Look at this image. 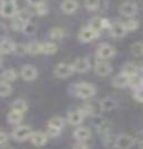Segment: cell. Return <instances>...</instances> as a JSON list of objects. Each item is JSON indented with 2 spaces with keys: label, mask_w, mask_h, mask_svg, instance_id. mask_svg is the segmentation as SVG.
<instances>
[{
  "label": "cell",
  "mask_w": 143,
  "mask_h": 149,
  "mask_svg": "<svg viewBox=\"0 0 143 149\" xmlns=\"http://www.w3.org/2000/svg\"><path fill=\"white\" fill-rule=\"evenodd\" d=\"M126 27L122 21H113L109 28V33L113 38H122L126 35Z\"/></svg>",
  "instance_id": "30bf717a"
},
{
  "label": "cell",
  "mask_w": 143,
  "mask_h": 149,
  "mask_svg": "<svg viewBox=\"0 0 143 149\" xmlns=\"http://www.w3.org/2000/svg\"><path fill=\"white\" fill-rule=\"evenodd\" d=\"M49 11V9H48V6L46 5V3H42V5H39V6L35 7V13H37L38 16H44V15H47Z\"/></svg>",
  "instance_id": "ab89813d"
},
{
  "label": "cell",
  "mask_w": 143,
  "mask_h": 149,
  "mask_svg": "<svg viewBox=\"0 0 143 149\" xmlns=\"http://www.w3.org/2000/svg\"><path fill=\"white\" fill-rule=\"evenodd\" d=\"M15 47H16V44L12 40L7 39V38L2 39L0 42V52H1V55H8V54L15 51Z\"/></svg>",
  "instance_id": "d6986e66"
},
{
  "label": "cell",
  "mask_w": 143,
  "mask_h": 149,
  "mask_svg": "<svg viewBox=\"0 0 143 149\" xmlns=\"http://www.w3.org/2000/svg\"><path fill=\"white\" fill-rule=\"evenodd\" d=\"M83 118H84V112H83V110H82L81 108L69 111L68 116H67V119H68L69 124L72 125V126H78V125H80L81 123L83 121Z\"/></svg>",
  "instance_id": "5bb4252c"
},
{
  "label": "cell",
  "mask_w": 143,
  "mask_h": 149,
  "mask_svg": "<svg viewBox=\"0 0 143 149\" xmlns=\"http://www.w3.org/2000/svg\"><path fill=\"white\" fill-rule=\"evenodd\" d=\"M18 6L16 1H10V2H1L0 7V13L5 18H15L18 13Z\"/></svg>",
  "instance_id": "ba28073f"
},
{
  "label": "cell",
  "mask_w": 143,
  "mask_h": 149,
  "mask_svg": "<svg viewBox=\"0 0 143 149\" xmlns=\"http://www.w3.org/2000/svg\"><path fill=\"white\" fill-rule=\"evenodd\" d=\"M115 55V49L111 45L102 42L98 46L97 48V58L100 60H108L111 59L112 57Z\"/></svg>",
  "instance_id": "3957f363"
},
{
  "label": "cell",
  "mask_w": 143,
  "mask_h": 149,
  "mask_svg": "<svg viewBox=\"0 0 143 149\" xmlns=\"http://www.w3.org/2000/svg\"><path fill=\"white\" fill-rule=\"evenodd\" d=\"M101 106H102L103 111H111L118 106V102L112 97H106L101 100Z\"/></svg>",
  "instance_id": "44dd1931"
},
{
  "label": "cell",
  "mask_w": 143,
  "mask_h": 149,
  "mask_svg": "<svg viewBox=\"0 0 143 149\" xmlns=\"http://www.w3.org/2000/svg\"><path fill=\"white\" fill-rule=\"evenodd\" d=\"M48 127H53V128H58V129H62L63 127H64V119L62 117H59V116H55V117L49 119Z\"/></svg>",
  "instance_id": "83f0119b"
},
{
  "label": "cell",
  "mask_w": 143,
  "mask_h": 149,
  "mask_svg": "<svg viewBox=\"0 0 143 149\" xmlns=\"http://www.w3.org/2000/svg\"><path fill=\"white\" fill-rule=\"evenodd\" d=\"M57 50H58V47L52 41H47L42 44V54L44 55H53L57 52Z\"/></svg>",
  "instance_id": "f1b7e54d"
},
{
  "label": "cell",
  "mask_w": 143,
  "mask_h": 149,
  "mask_svg": "<svg viewBox=\"0 0 143 149\" xmlns=\"http://www.w3.org/2000/svg\"><path fill=\"white\" fill-rule=\"evenodd\" d=\"M102 0H84V6L90 11H95L101 8Z\"/></svg>",
  "instance_id": "4dcf8cb0"
},
{
  "label": "cell",
  "mask_w": 143,
  "mask_h": 149,
  "mask_svg": "<svg viewBox=\"0 0 143 149\" xmlns=\"http://www.w3.org/2000/svg\"><path fill=\"white\" fill-rule=\"evenodd\" d=\"M78 8H79V2L77 0H62V2L60 5V9L66 15L75 13Z\"/></svg>",
  "instance_id": "e0dca14e"
},
{
  "label": "cell",
  "mask_w": 143,
  "mask_h": 149,
  "mask_svg": "<svg viewBox=\"0 0 143 149\" xmlns=\"http://www.w3.org/2000/svg\"><path fill=\"white\" fill-rule=\"evenodd\" d=\"M134 98L135 100H137L139 102H143V85L140 88H137L134 90Z\"/></svg>",
  "instance_id": "b9f144b4"
},
{
  "label": "cell",
  "mask_w": 143,
  "mask_h": 149,
  "mask_svg": "<svg viewBox=\"0 0 143 149\" xmlns=\"http://www.w3.org/2000/svg\"><path fill=\"white\" fill-rule=\"evenodd\" d=\"M49 36L51 39H56V40H60L66 36V31L61 27H53L51 28L49 31Z\"/></svg>",
  "instance_id": "cb8c5ba5"
},
{
  "label": "cell",
  "mask_w": 143,
  "mask_h": 149,
  "mask_svg": "<svg viewBox=\"0 0 143 149\" xmlns=\"http://www.w3.org/2000/svg\"><path fill=\"white\" fill-rule=\"evenodd\" d=\"M81 109L83 110L84 115H89V116H92V117H98L101 115V112L103 111L102 106H101V101H98V100L86 102L81 107Z\"/></svg>",
  "instance_id": "8992f818"
},
{
  "label": "cell",
  "mask_w": 143,
  "mask_h": 149,
  "mask_svg": "<svg viewBox=\"0 0 143 149\" xmlns=\"http://www.w3.org/2000/svg\"><path fill=\"white\" fill-rule=\"evenodd\" d=\"M110 126H111L110 123H108V121H103V123L98 127V131H99V134H101V135H108V134H109V131H110Z\"/></svg>",
  "instance_id": "f35d334b"
},
{
  "label": "cell",
  "mask_w": 143,
  "mask_h": 149,
  "mask_svg": "<svg viewBox=\"0 0 143 149\" xmlns=\"http://www.w3.org/2000/svg\"><path fill=\"white\" fill-rule=\"evenodd\" d=\"M10 1H16V0H1V2H10Z\"/></svg>",
  "instance_id": "bcb514c9"
},
{
  "label": "cell",
  "mask_w": 143,
  "mask_h": 149,
  "mask_svg": "<svg viewBox=\"0 0 143 149\" xmlns=\"http://www.w3.org/2000/svg\"><path fill=\"white\" fill-rule=\"evenodd\" d=\"M22 32L27 35V36H32L37 32V25L32 21H29V22H26L23 25V28H22Z\"/></svg>",
  "instance_id": "1f68e13d"
},
{
  "label": "cell",
  "mask_w": 143,
  "mask_h": 149,
  "mask_svg": "<svg viewBox=\"0 0 143 149\" xmlns=\"http://www.w3.org/2000/svg\"><path fill=\"white\" fill-rule=\"evenodd\" d=\"M130 77L128 74L125 72H120L117 76H114L112 78V86L115 88H124L126 86H129L130 84Z\"/></svg>",
  "instance_id": "9a60e30c"
},
{
  "label": "cell",
  "mask_w": 143,
  "mask_h": 149,
  "mask_svg": "<svg viewBox=\"0 0 143 149\" xmlns=\"http://www.w3.org/2000/svg\"><path fill=\"white\" fill-rule=\"evenodd\" d=\"M141 70H142V74H143V67H142V69H141Z\"/></svg>",
  "instance_id": "c3c4849f"
},
{
  "label": "cell",
  "mask_w": 143,
  "mask_h": 149,
  "mask_svg": "<svg viewBox=\"0 0 143 149\" xmlns=\"http://www.w3.org/2000/svg\"><path fill=\"white\" fill-rule=\"evenodd\" d=\"M11 109H12V110H16V111H18V112H21V113H25V112L27 111V109H28V105H27V102H26L25 100L17 99L12 102Z\"/></svg>",
  "instance_id": "d4e9b609"
},
{
  "label": "cell",
  "mask_w": 143,
  "mask_h": 149,
  "mask_svg": "<svg viewBox=\"0 0 143 149\" xmlns=\"http://www.w3.org/2000/svg\"><path fill=\"white\" fill-rule=\"evenodd\" d=\"M61 134V129H58V128H53V127H48L47 129V135L50 138H56Z\"/></svg>",
  "instance_id": "60d3db41"
},
{
  "label": "cell",
  "mask_w": 143,
  "mask_h": 149,
  "mask_svg": "<svg viewBox=\"0 0 143 149\" xmlns=\"http://www.w3.org/2000/svg\"><path fill=\"white\" fill-rule=\"evenodd\" d=\"M28 54L30 55H38L42 54V44L39 41H31L28 44Z\"/></svg>",
  "instance_id": "4316f807"
},
{
  "label": "cell",
  "mask_w": 143,
  "mask_h": 149,
  "mask_svg": "<svg viewBox=\"0 0 143 149\" xmlns=\"http://www.w3.org/2000/svg\"><path fill=\"white\" fill-rule=\"evenodd\" d=\"M141 148H142V149H143V141H142V146H141Z\"/></svg>",
  "instance_id": "7dc6e473"
},
{
  "label": "cell",
  "mask_w": 143,
  "mask_h": 149,
  "mask_svg": "<svg viewBox=\"0 0 143 149\" xmlns=\"http://www.w3.org/2000/svg\"><path fill=\"white\" fill-rule=\"evenodd\" d=\"M27 2H28L30 6H32L35 8V7L39 6V5L46 3V0H27Z\"/></svg>",
  "instance_id": "7bdbcfd3"
},
{
  "label": "cell",
  "mask_w": 143,
  "mask_h": 149,
  "mask_svg": "<svg viewBox=\"0 0 143 149\" xmlns=\"http://www.w3.org/2000/svg\"><path fill=\"white\" fill-rule=\"evenodd\" d=\"M8 135H7L5 131H1L0 132V143H1V146H5L8 141Z\"/></svg>",
  "instance_id": "ee69618b"
},
{
  "label": "cell",
  "mask_w": 143,
  "mask_h": 149,
  "mask_svg": "<svg viewBox=\"0 0 143 149\" xmlns=\"http://www.w3.org/2000/svg\"><path fill=\"white\" fill-rule=\"evenodd\" d=\"M13 54H16L17 56H23V55H26V54H28V45L16 44Z\"/></svg>",
  "instance_id": "d590c367"
},
{
  "label": "cell",
  "mask_w": 143,
  "mask_h": 149,
  "mask_svg": "<svg viewBox=\"0 0 143 149\" xmlns=\"http://www.w3.org/2000/svg\"><path fill=\"white\" fill-rule=\"evenodd\" d=\"M89 26H90L93 30H95L97 32L100 33L102 30H104V18L99 17V16H95V17L90 19Z\"/></svg>",
  "instance_id": "ffe728a7"
},
{
  "label": "cell",
  "mask_w": 143,
  "mask_h": 149,
  "mask_svg": "<svg viewBox=\"0 0 143 149\" xmlns=\"http://www.w3.org/2000/svg\"><path fill=\"white\" fill-rule=\"evenodd\" d=\"M125 27H126V30L128 31H135L139 28V21L137 19L130 18L129 20H126L124 22Z\"/></svg>",
  "instance_id": "8d00e7d4"
},
{
  "label": "cell",
  "mask_w": 143,
  "mask_h": 149,
  "mask_svg": "<svg viewBox=\"0 0 143 149\" xmlns=\"http://www.w3.org/2000/svg\"><path fill=\"white\" fill-rule=\"evenodd\" d=\"M73 93L77 97H79L80 99H91L95 95V87L92 84H89L86 81L78 82L73 86Z\"/></svg>",
  "instance_id": "6da1fadb"
},
{
  "label": "cell",
  "mask_w": 143,
  "mask_h": 149,
  "mask_svg": "<svg viewBox=\"0 0 143 149\" xmlns=\"http://www.w3.org/2000/svg\"><path fill=\"white\" fill-rule=\"evenodd\" d=\"M122 71L125 72V74H128L129 76H133V74H137V67L134 62H126L123 66Z\"/></svg>",
  "instance_id": "836d02e7"
},
{
  "label": "cell",
  "mask_w": 143,
  "mask_h": 149,
  "mask_svg": "<svg viewBox=\"0 0 143 149\" xmlns=\"http://www.w3.org/2000/svg\"><path fill=\"white\" fill-rule=\"evenodd\" d=\"M134 138L126 134L119 135L114 140V146L117 149H130L134 145Z\"/></svg>",
  "instance_id": "9c48e42d"
},
{
  "label": "cell",
  "mask_w": 143,
  "mask_h": 149,
  "mask_svg": "<svg viewBox=\"0 0 143 149\" xmlns=\"http://www.w3.org/2000/svg\"><path fill=\"white\" fill-rule=\"evenodd\" d=\"M137 10H139L137 3L133 0H125L119 7L120 13L125 17H130V18H132L137 13Z\"/></svg>",
  "instance_id": "5b68a950"
},
{
  "label": "cell",
  "mask_w": 143,
  "mask_h": 149,
  "mask_svg": "<svg viewBox=\"0 0 143 149\" xmlns=\"http://www.w3.org/2000/svg\"><path fill=\"white\" fill-rule=\"evenodd\" d=\"M94 72L100 77H106L112 72V67L106 60H100L97 58L94 63Z\"/></svg>",
  "instance_id": "8fae6325"
},
{
  "label": "cell",
  "mask_w": 143,
  "mask_h": 149,
  "mask_svg": "<svg viewBox=\"0 0 143 149\" xmlns=\"http://www.w3.org/2000/svg\"><path fill=\"white\" fill-rule=\"evenodd\" d=\"M99 36H100L99 32L93 30L89 25L86 26V27H82L80 30H79V32H78V39L80 40L81 42H84V44L93 41Z\"/></svg>",
  "instance_id": "7a4b0ae2"
},
{
  "label": "cell",
  "mask_w": 143,
  "mask_h": 149,
  "mask_svg": "<svg viewBox=\"0 0 143 149\" xmlns=\"http://www.w3.org/2000/svg\"><path fill=\"white\" fill-rule=\"evenodd\" d=\"M21 78L26 81H32L38 77V70L32 65H25L20 71Z\"/></svg>",
  "instance_id": "4fadbf2b"
},
{
  "label": "cell",
  "mask_w": 143,
  "mask_h": 149,
  "mask_svg": "<svg viewBox=\"0 0 143 149\" xmlns=\"http://www.w3.org/2000/svg\"><path fill=\"white\" fill-rule=\"evenodd\" d=\"M23 25H25V22H22L21 20H19L17 17H15L13 20L11 21V28L16 31H22Z\"/></svg>",
  "instance_id": "74e56055"
},
{
  "label": "cell",
  "mask_w": 143,
  "mask_h": 149,
  "mask_svg": "<svg viewBox=\"0 0 143 149\" xmlns=\"http://www.w3.org/2000/svg\"><path fill=\"white\" fill-rule=\"evenodd\" d=\"M19 20H21L22 22H29L31 20L32 17V11L30 9H27V8H22V9H19L18 13L16 16Z\"/></svg>",
  "instance_id": "603a6c76"
},
{
  "label": "cell",
  "mask_w": 143,
  "mask_h": 149,
  "mask_svg": "<svg viewBox=\"0 0 143 149\" xmlns=\"http://www.w3.org/2000/svg\"><path fill=\"white\" fill-rule=\"evenodd\" d=\"M143 85V77L142 76H140V74H133V76H131L130 77V84H129V86H130L133 90H135L137 88H140L141 86Z\"/></svg>",
  "instance_id": "f546056e"
},
{
  "label": "cell",
  "mask_w": 143,
  "mask_h": 149,
  "mask_svg": "<svg viewBox=\"0 0 143 149\" xmlns=\"http://www.w3.org/2000/svg\"><path fill=\"white\" fill-rule=\"evenodd\" d=\"M31 134L32 130L29 126H18L13 129L11 137L16 141H25L27 139H30Z\"/></svg>",
  "instance_id": "52a82bcc"
},
{
  "label": "cell",
  "mask_w": 143,
  "mask_h": 149,
  "mask_svg": "<svg viewBox=\"0 0 143 149\" xmlns=\"http://www.w3.org/2000/svg\"><path fill=\"white\" fill-rule=\"evenodd\" d=\"M73 72H75V70L72 67V63H67V62H59L53 70L55 76L58 78H61V79L69 78Z\"/></svg>",
  "instance_id": "277c9868"
},
{
  "label": "cell",
  "mask_w": 143,
  "mask_h": 149,
  "mask_svg": "<svg viewBox=\"0 0 143 149\" xmlns=\"http://www.w3.org/2000/svg\"><path fill=\"white\" fill-rule=\"evenodd\" d=\"M22 118H23V113L16 111V110H12V109H11V111H9L8 115H7V120H8V123L12 125L20 124V123L22 121Z\"/></svg>",
  "instance_id": "7402d4cb"
},
{
  "label": "cell",
  "mask_w": 143,
  "mask_h": 149,
  "mask_svg": "<svg viewBox=\"0 0 143 149\" xmlns=\"http://www.w3.org/2000/svg\"><path fill=\"white\" fill-rule=\"evenodd\" d=\"M12 93V87L9 82H6V81L1 80V84H0V96L1 97H8L10 93Z\"/></svg>",
  "instance_id": "d6a6232c"
},
{
  "label": "cell",
  "mask_w": 143,
  "mask_h": 149,
  "mask_svg": "<svg viewBox=\"0 0 143 149\" xmlns=\"http://www.w3.org/2000/svg\"><path fill=\"white\" fill-rule=\"evenodd\" d=\"M73 137H75L78 141H86L88 139H90L91 131L87 127H78L73 131Z\"/></svg>",
  "instance_id": "ac0fdd59"
},
{
  "label": "cell",
  "mask_w": 143,
  "mask_h": 149,
  "mask_svg": "<svg viewBox=\"0 0 143 149\" xmlns=\"http://www.w3.org/2000/svg\"><path fill=\"white\" fill-rule=\"evenodd\" d=\"M131 52L137 57L143 56V42L142 41H137L131 46Z\"/></svg>",
  "instance_id": "e575fe53"
},
{
  "label": "cell",
  "mask_w": 143,
  "mask_h": 149,
  "mask_svg": "<svg viewBox=\"0 0 143 149\" xmlns=\"http://www.w3.org/2000/svg\"><path fill=\"white\" fill-rule=\"evenodd\" d=\"M72 67L75 72H87L91 68V63L89 61V59L84 58V57H80V58H77L75 61L72 62Z\"/></svg>",
  "instance_id": "7c38bea8"
},
{
  "label": "cell",
  "mask_w": 143,
  "mask_h": 149,
  "mask_svg": "<svg viewBox=\"0 0 143 149\" xmlns=\"http://www.w3.org/2000/svg\"><path fill=\"white\" fill-rule=\"evenodd\" d=\"M30 141L36 147H42L48 141V135L47 132H42V131H32Z\"/></svg>",
  "instance_id": "2e32d148"
},
{
  "label": "cell",
  "mask_w": 143,
  "mask_h": 149,
  "mask_svg": "<svg viewBox=\"0 0 143 149\" xmlns=\"http://www.w3.org/2000/svg\"><path fill=\"white\" fill-rule=\"evenodd\" d=\"M17 79V72L15 71V69H6L2 74H1V80L6 81V82H12Z\"/></svg>",
  "instance_id": "484cf974"
},
{
  "label": "cell",
  "mask_w": 143,
  "mask_h": 149,
  "mask_svg": "<svg viewBox=\"0 0 143 149\" xmlns=\"http://www.w3.org/2000/svg\"><path fill=\"white\" fill-rule=\"evenodd\" d=\"M73 149H89V147L84 141H78L73 145Z\"/></svg>",
  "instance_id": "f6af8a7d"
}]
</instances>
